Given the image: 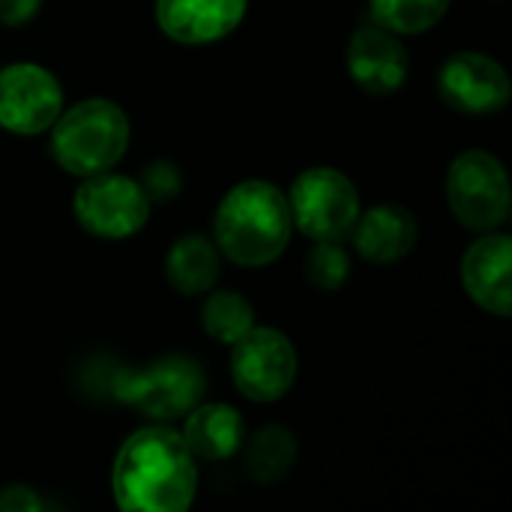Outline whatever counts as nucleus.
Instances as JSON below:
<instances>
[{"instance_id": "obj_1", "label": "nucleus", "mask_w": 512, "mask_h": 512, "mask_svg": "<svg viewBox=\"0 0 512 512\" xmlns=\"http://www.w3.org/2000/svg\"><path fill=\"white\" fill-rule=\"evenodd\" d=\"M198 468L180 432L144 426L114 459V498L126 512H183L195 501Z\"/></svg>"}, {"instance_id": "obj_2", "label": "nucleus", "mask_w": 512, "mask_h": 512, "mask_svg": "<svg viewBox=\"0 0 512 512\" xmlns=\"http://www.w3.org/2000/svg\"><path fill=\"white\" fill-rule=\"evenodd\" d=\"M288 198L264 180L234 186L216 210V246L240 267L273 264L291 240Z\"/></svg>"}, {"instance_id": "obj_3", "label": "nucleus", "mask_w": 512, "mask_h": 512, "mask_svg": "<svg viewBox=\"0 0 512 512\" xmlns=\"http://www.w3.org/2000/svg\"><path fill=\"white\" fill-rule=\"evenodd\" d=\"M54 123L51 153L75 177L108 171L129 147V117L111 99H84Z\"/></svg>"}, {"instance_id": "obj_4", "label": "nucleus", "mask_w": 512, "mask_h": 512, "mask_svg": "<svg viewBox=\"0 0 512 512\" xmlns=\"http://www.w3.org/2000/svg\"><path fill=\"white\" fill-rule=\"evenodd\" d=\"M108 390L117 402L135 408L138 414L168 423L189 414L201 402L207 378L189 357H162L144 369L111 372Z\"/></svg>"}, {"instance_id": "obj_5", "label": "nucleus", "mask_w": 512, "mask_h": 512, "mask_svg": "<svg viewBox=\"0 0 512 512\" xmlns=\"http://www.w3.org/2000/svg\"><path fill=\"white\" fill-rule=\"evenodd\" d=\"M291 222L315 243H342L360 216L354 183L336 168L303 171L288 192Z\"/></svg>"}, {"instance_id": "obj_6", "label": "nucleus", "mask_w": 512, "mask_h": 512, "mask_svg": "<svg viewBox=\"0 0 512 512\" xmlns=\"http://www.w3.org/2000/svg\"><path fill=\"white\" fill-rule=\"evenodd\" d=\"M447 198L471 231H495L510 216L507 168L486 150H465L447 171Z\"/></svg>"}, {"instance_id": "obj_7", "label": "nucleus", "mask_w": 512, "mask_h": 512, "mask_svg": "<svg viewBox=\"0 0 512 512\" xmlns=\"http://www.w3.org/2000/svg\"><path fill=\"white\" fill-rule=\"evenodd\" d=\"M72 210L84 231L105 240H123L144 228L150 216V198L141 183L123 174L99 171L75 189Z\"/></svg>"}, {"instance_id": "obj_8", "label": "nucleus", "mask_w": 512, "mask_h": 512, "mask_svg": "<svg viewBox=\"0 0 512 512\" xmlns=\"http://www.w3.org/2000/svg\"><path fill=\"white\" fill-rule=\"evenodd\" d=\"M231 348V375L246 399L276 402L291 390L297 378V351L279 330L252 327Z\"/></svg>"}, {"instance_id": "obj_9", "label": "nucleus", "mask_w": 512, "mask_h": 512, "mask_svg": "<svg viewBox=\"0 0 512 512\" xmlns=\"http://www.w3.org/2000/svg\"><path fill=\"white\" fill-rule=\"evenodd\" d=\"M63 111L60 81L36 63L0 69V126L15 135H36L54 126Z\"/></svg>"}, {"instance_id": "obj_10", "label": "nucleus", "mask_w": 512, "mask_h": 512, "mask_svg": "<svg viewBox=\"0 0 512 512\" xmlns=\"http://www.w3.org/2000/svg\"><path fill=\"white\" fill-rule=\"evenodd\" d=\"M438 90L462 114H495L510 102V75L489 54L459 51L441 66Z\"/></svg>"}, {"instance_id": "obj_11", "label": "nucleus", "mask_w": 512, "mask_h": 512, "mask_svg": "<svg viewBox=\"0 0 512 512\" xmlns=\"http://www.w3.org/2000/svg\"><path fill=\"white\" fill-rule=\"evenodd\" d=\"M348 72L372 96L396 93L408 78V51L381 24H363L348 42Z\"/></svg>"}, {"instance_id": "obj_12", "label": "nucleus", "mask_w": 512, "mask_h": 512, "mask_svg": "<svg viewBox=\"0 0 512 512\" xmlns=\"http://www.w3.org/2000/svg\"><path fill=\"white\" fill-rule=\"evenodd\" d=\"M512 240L507 234L480 237L462 258V282L477 306L507 318L512 312Z\"/></svg>"}, {"instance_id": "obj_13", "label": "nucleus", "mask_w": 512, "mask_h": 512, "mask_svg": "<svg viewBox=\"0 0 512 512\" xmlns=\"http://www.w3.org/2000/svg\"><path fill=\"white\" fill-rule=\"evenodd\" d=\"M246 15V0H156L165 36L183 45H207L228 36Z\"/></svg>"}, {"instance_id": "obj_14", "label": "nucleus", "mask_w": 512, "mask_h": 512, "mask_svg": "<svg viewBox=\"0 0 512 512\" xmlns=\"http://www.w3.org/2000/svg\"><path fill=\"white\" fill-rule=\"evenodd\" d=\"M357 252L372 264H393L405 258L420 234L417 216L402 204H375L363 216H357L354 228Z\"/></svg>"}, {"instance_id": "obj_15", "label": "nucleus", "mask_w": 512, "mask_h": 512, "mask_svg": "<svg viewBox=\"0 0 512 512\" xmlns=\"http://www.w3.org/2000/svg\"><path fill=\"white\" fill-rule=\"evenodd\" d=\"M243 417L231 405H195L183 426V441L195 459L222 462L243 447Z\"/></svg>"}, {"instance_id": "obj_16", "label": "nucleus", "mask_w": 512, "mask_h": 512, "mask_svg": "<svg viewBox=\"0 0 512 512\" xmlns=\"http://www.w3.org/2000/svg\"><path fill=\"white\" fill-rule=\"evenodd\" d=\"M165 273L171 288H177L180 294H204L219 279V252L204 237H183L171 246L165 258Z\"/></svg>"}, {"instance_id": "obj_17", "label": "nucleus", "mask_w": 512, "mask_h": 512, "mask_svg": "<svg viewBox=\"0 0 512 512\" xmlns=\"http://www.w3.org/2000/svg\"><path fill=\"white\" fill-rule=\"evenodd\" d=\"M297 459V438L285 426H264L246 453V468L258 483L282 480Z\"/></svg>"}, {"instance_id": "obj_18", "label": "nucleus", "mask_w": 512, "mask_h": 512, "mask_svg": "<svg viewBox=\"0 0 512 512\" xmlns=\"http://www.w3.org/2000/svg\"><path fill=\"white\" fill-rule=\"evenodd\" d=\"M201 324L216 342L234 345L240 336H246L255 327V312L249 300L240 297L237 291H216L201 306Z\"/></svg>"}, {"instance_id": "obj_19", "label": "nucleus", "mask_w": 512, "mask_h": 512, "mask_svg": "<svg viewBox=\"0 0 512 512\" xmlns=\"http://www.w3.org/2000/svg\"><path fill=\"white\" fill-rule=\"evenodd\" d=\"M450 0H369L372 21L390 33H426L447 15Z\"/></svg>"}, {"instance_id": "obj_20", "label": "nucleus", "mask_w": 512, "mask_h": 512, "mask_svg": "<svg viewBox=\"0 0 512 512\" xmlns=\"http://www.w3.org/2000/svg\"><path fill=\"white\" fill-rule=\"evenodd\" d=\"M351 270L348 252L339 243H318L306 258V279L321 291H336L345 285Z\"/></svg>"}, {"instance_id": "obj_21", "label": "nucleus", "mask_w": 512, "mask_h": 512, "mask_svg": "<svg viewBox=\"0 0 512 512\" xmlns=\"http://www.w3.org/2000/svg\"><path fill=\"white\" fill-rule=\"evenodd\" d=\"M177 189H180V177H177V171L171 165L156 162V165L147 168V186H144V192H147L150 201L153 198H171Z\"/></svg>"}, {"instance_id": "obj_22", "label": "nucleus", "mask_w": 512, "mask_h": 512, "mask_svg": "<svg viewBox=\"0 0 512 512\" xmlns=\"http://www.w3.org/2000/svg\"><path fill=\"white\" fill-rule=\"evenodd\" d=\"M48 504L27 486H3L0 489V512H39Z\"/></svg>"}, {"instance_id": "obj_23", "label": "nucleus", "mask_w": 512, "mask_h": 512, "mask_svg": "<svg viewBox=\"0 0 512 512\" xmlns=\"http://www.w3.org/2000/svg\"><path fill=\"white\" fill-rule=\"evenodd\" d=\"M39 6L42 0H0V24L6 27L27 24L39 12Z\"/></svg>"}]
</instances>
